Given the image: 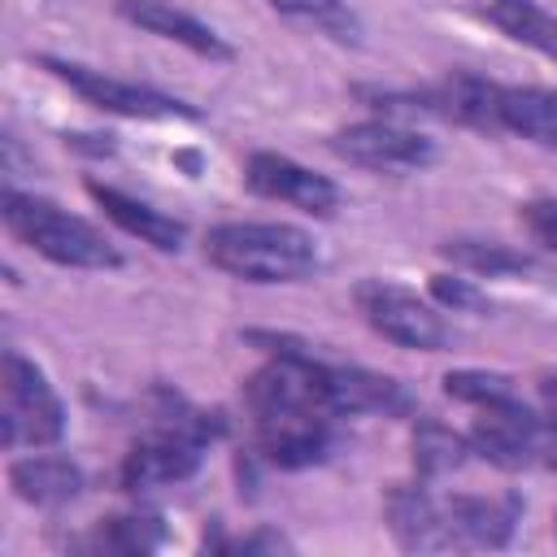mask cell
I'll return each instance as SVG.
<instances>
[{
    "instance_id": "cell-13",
    "label": "cell",
    "mask_w": 557,
    "mask_h": 557,
    "mask_svg": "<svg viewBox=\"0 0 557 557\" xmlns=\"http://www.w3.org/2000/svg\"><path fill=\"white\" fill-rule=\"evenodd\" d=\"M444 513H448L457 548H500V544H509V535L518 527L522 500L513 492H505V496H466L461 492V496L444 500Z\"/></svg>"
},
{
    "instance_id": "cell-24",
    "label": "cell",
    "mask_w": 557,
    "mask_h": 557,
    "mask_svg": "<svg viewBox=\"0 0 557 557\" xmlns=\"http://www.w3.org/2000/svg\"><path fill=\"white\" fill-rule=\"evenodd\" d=\"M444 392L461 405H496V400H509L513 396V379L509 374H496V370H453L444 374Z\"/></svg>"
},
{
    "instance_id": "cell-30",
    "label": "cell",
    "mask_w": 557,
    "mask_h": 557,
    "mask_svg": "<svg viewBox=\"0 0 557 557\" xmlns=\"http://www.w3.org/2000/svg\"><path fill=\"white\" fill-rule=\"evenodd\" d=\"M553 531H557V518H553Z\"/></svg>"
},
{
    "instance_id": "cell-20",
    "label": "cell",
    "mask_w": 557,
    "mask_h": 557,
    "mask_svg": "<svg viewBox=\"0 0 557 557\" xmlns=\"http://www.w3.org/2000/svg\"><path fill=\"white\" fill-rule=\"evenodd\" d=\"M409 448H413V470H418L422 479H440V474L466 466V457L474 453V448H470V435L444 426V422L431 418V413H418V418H413V440H409Z\"/></svg>"
},
{
    "instance_id": "cell-23",
    "label": "cell",
    "mask_w": 557,
    "mask_h": 557,
    "mask_svg": "<svg viewBox=\"0 0 557 557\" xmlns=\"http://www.w3.org/2000/svg\"><path fill=\"white\" fill-rule=\"evenodd\" d=\"M165 540L161 522L157 518H139V513H126V518H104L87 540L83 548H96V553H148Z\"/></svg>"
},
{
    "instance_id": "cell-19",
    "label": "cell",
    "mask_w": 557,
    "mask_h": 557,
    "mask_svg": "<svg viewBox=\"0 0 557 557\" xmlns=\"http://www.w3.org/2000/svg\"><path fill=\"white\" fill-rule=\"evenodd\" d=\"M483 17L513 44H527L557 61V17L535 0H483Z\"/></svg>"
},
{
    "instance_id": "cell-29",
    "label": "cell",
    "mask_w": 557,
    "mask_h": 557,
    "mask_svg": "<svg viewBox=\"0 0 557 557\" xmlns=\"http://www.w3.org/2000/svg\"><path fill=\"white\" fill-rule=\"evenodd\" d=\"M540 396H544V409H548V413H553V418H557V374H553V379H544V383H540Z\"/></svg>"
},
{
    "instance_id": "cell-27",
    "label": "cell",
    "mask_w": 557,
    "mask_h": 557,
    "mask_svg": "<svg viewBox=\"0 0 557 557\" xmlns=\"http://www.w3.org/2000/svg\"><path fill=\"white\" fill-rule=\"evenodd\" d=\"M231 548H239V553H283V548H292L278 531H257V535H248V540H235Z\"/></svg>"
},
{
    "instance_id": "cell-4",
    "label": "cell",
    "mask_w": 557,
    "mask_h": 557,
    "mask_svg": "<svg viewBox=\"0 0 557 557\" xmlns=\"http://www.w3.org/2000/svg\"><path fill=\"white\" fill-rule=\"evenodd\" d=\"M0 213H4V226L30 252L57 265H70V270H117L122 265V252L87 218L65 213L52 200H35V196H22L17 187H4Z\"/></svg>"
},
{
    "instance_id": "cell-1",
    "label": "cell",
    "mask_w": 557,
    "mask_h": 557,
    "mask_svg": "<svg viewBox=\"0 0 557 557\" xmlns=\"http://www.w3.org/2000/svg\"><path fill=\"white\" fill-rule=\"evenodd\" d=\"M248 344L270 361L244 379V405L252 413L257 448L270 466L305 470L331 453V422L339 418L326 387V361L309 344L274 331H248Z\"/></svg>"
},
{
    "instance_id": "cell-15",
    "label": "cell",
    "mask_w": 557,
    "mask_h": 557,
    "mask_svg": "<svg viewBox=\"0 0 557 557\" xmlns=\"http://www.w3.org/2000/svg\"><path fill=\"white\" fill-rule=\"evenodd\" d=\"M87 196L104 209L109 222H117V226H122L126 235H135L139 244H152V248H161V252H178L183 239H187V226H183V222H174L170 213H161V209H152V205H144V200H135V196L109 187V183L87 178Z\"/></svg>"
},
{
    "instance_id": "cell-9",
    "label": "cell",
    "mask_w": 557,
    "mask_h": 557,
    "mask_svg": "<svg viewBox=\"0 0 557 557\" xmlns=\"http://www.w3.org/2000/svg\"><path fill=\"white\" fill-rule=\"evenodd\" d=\"M540 435H544V418H535L518 396H509L479 409L470 426V448L500 470H522L540 461Z\"/></svg>"
},
{
    "instance_id": "cell-21",
    "label": "cell",
    "mask_w": 557,
    "mask_h": 557,
    "mask_svg": "<svg viewBox=\"0 0 557 557\" xmlns=\"http://www.w3.org/2000/svg\"><path fill=\"white\" fill-rule=\"evenodd\" d=\"M440 252L470 270V274H483V278H509V274H531L535 261L527 252H513L509 244H496V239H448L440 244Z\"/></svg>"
},
{
    "instance_id": "cell-12",
    "label": "cell",
    "mask_w": 557,
    "mask_h": 557,
    "mask_svg": "<svg viewBox=\"0 0 557 557\" xmlns=\"http://www.w3.org/2000/svg\"><path fill=\"white\" fill-rule=\"evenodd\" d=\"M413 100H418V113H435V117L479 126V131H505L500 126V87L470 70H453L435 87L413 91Z\"/></svg>"
},
{
    "instance_id": "cell-8",
    "label": "cell",
    "mask_w": 557,
    "mask_h": 557,
    "mask_svg": "<svg viewBox=\"0 0 557 557\" xmlns=\"http://www.w3.org/2000/svg\"><path fill=\"white\" fill-rule=\"evenodd\" d=\"M335 157L361 165V170H379V174H418L435 161V144L400 122H357L331 135Z\"/></svg>"
},
{
    "instance_id": "cell-22",
    "label": "cell",
    "mask_w": 557,
    "mask_h": 557,
    "mask_svg": "<svg viewBox=\"0 0 557 557\" xmlns=\"http://www.w3.org/2000/svg\"><path fill=\"white\" fill-rule=\"evenodd\" d=\"M265 4L292 22H305L331 39H339V44L361 39V17L348 9V0H265Z\"/></svg>"
},
{
    "instance_id": "cell-16",
    "label": "cell",
    "mask_w": 557,
    "mask_h": 557,
    "mask_svg": "<svg viewBox=\"0 0 557 557\" xmlns=\"http://www.w3.org/2000/svg\"><path fill=\"white\" fill-rule=\"evenodd\" d=\"M326 387L335 413H409V392L374 370L361 366H326Z\"/></svg>"
},
{
    "instance_id": "cell-28",
    "label": "cell",
    "mask_w": 557,
    "mask_h": 557,
    "mask_svg": "<svg viewBox=\"0 0 557 557\" xmlns=\"http://www.w3.org/2000/svg\"><path fill=\"white\" fill-rule=\"evenodd\" d=\"M540 466L557 470V418H544V435H540Z\"/></svg>"
},
{
    "instance_id": "cell-6",
    "label": "cell",
    "mask_w": 557,
    "mask_h": 557,
    "mask_svg": "<svg viewBox=\"0 0 557 557\" xmlns=\"http://www.w3.org/2000/svg\"><path fill=\"white\" fill-rule=\"evenodd\" d=\"M361 318L383 335L392 339L396 348H413V352H440L448 344V326L444 318L409 287L392 283V278H366L357 283L352 292Z\"/></svg>"
},
{
    "instance_id": "cell-10",
    "label": "cell",
    "mask_w": 557,
    "mask_h": 557,
    "mask_svg": "<svg viewBox=\"0 0 557 557\" xmlns=\"http://www.w3.org/2000/svg\"><path fill=\"white\" fill-rule=\"evenodd\" d=\"M244 183H248V191H257L265 200L296 205L300 213H313V218H331L339 205V191L326 174H313L283 152H252L244 165Z\"/></svg>"
},
{
    "instance_id": "cell-14",
    "label": "cell",
    "mask_w": 557,
    "mask_h": 557,
    "mask_svg": "<svg viewBox=\"0 0 557 557\" xmlns=\"http://www.w3.org/2000/svg\"><path fill=\"white\" fill-rule=\"evenodd\" d=\"M117 13L131 26H144L148 35H161V39H174V44L191 48L196 57H209V61H231L235 57V48L213 26H205L187 9H174L170 0H117Z\"/></svg>"
},
{
    "instance_id": "cell-11",
    "label": "cell",
    "mask_w": 557,
    "mask_h": 557,
    "mask_svg": "<svg viewBox=\"0 0 557 557\" xmlns=\"http://www.w3.org/2000/svg\"><path fill=\"white\" fill-rule=\"evenodd\" d=\"M383 513H387V531L396 535V544L405 553H444L457 548L444 500H435L422 483H392L383 496Z\"/></svg>"
},
{
    "instance_id": "cell-3",
    "label": "cell",
    "mask_w": 557,
    "mask_h": 557,
    "mask_svg": "<svg viewBox=\"0 0 557 557\" xmlns=\"http://www.w3.org/2000/svg\"><path fill=\"white\" fill-rule=\"evenodd\" d=\"M218 435H222V413H200V409L170 400L157 413V426L131 444L117 479L126 492H152L165 483H183L196 474L205 444Z\"/></svg>"
},
{
    "instance_id": "cell-18",
    "label": "cell",
    "mask_w": 557,
    "mask_h": 557,
    "mask_svg": "<svg viewBox=\"0 0 557 557\" xmlns=\"http://www.w3.org/2000/svg\"><path fill=\"white\" fill-rule=\"evenodd\" d=\"M500 126L557 152V91L544 87H500Z\"/></svg>"
},
{
    "instance_id": "cell-26",
    "label": "cell",
    "mask_w": 557,
    "mask_h": 557,
    "mask_svg": "<svg viewBox=\"0 0 557 557\" xmlns=\"http://www.w3.org/2000/svg\"><path fill=\"white\" fill-rule=\"evenodd\" d=\"M431 296L448 309H483V296L466 278H453V274H431Z\"/></svg>"
},
{
    "instance_id": "cell-17",
    "label": "cell",
    "mask_w": 557,
    "mask_h": 557,
    "mask_svg": "<svg viewBox=\"0 0 557 557\" xmlns=\"http://www.w3.org/2000/svg\"><path fill=\"white\" fill-rule=\"evenodd\" d=\"M9 487L26 505H65L83 492V470L70 457H22L9 466Z\"/></svg>"
},
{
    "instance_id": "cell-5",
    "label": "cell",
    "mask_w": 557,
    "mask_h": 557,
    "mask_svg": "<svg viewBox=\"0 0 557 557\" xmlns=\"http://www.w3.org/2000/svg\"><path fill=\"white\" fill-rule=\"evenodd\" d=\"M0 444L17 448V444H57L65 435V409L52 392V383L44 379V370L35 361H26L22 352H4L0 361Z\"/></svg>"
},
{
    "instance_id": "cell-2",
    "label": "cell",
    "mask_w": 557,
    "mask_h": 557,
    "mask_svg": "<svg viewBox=\"0 0 557 557\" xmlns=\"http://www.w3.org/2000/svg\"><path fill=\"white\" fill-rule=\"evenodd\" d=\"M205 257L244 283H300L318 270V244L287 222H222L205 235Z\"/></svg>"
},
{
    "instance_id": "cell-7",
    "label": "cell",
    "mask_w": 557,
    "mask_h": 557,
    "mask_svg": "<svg viewBox=\"0 0 557 557\" xmlns=\"http://www.w3.org/2000/svg\"><path fill=\"white\" fill-rule=\"evenodd\" d=\"M39 65L48 74H57L70 91H78L91 109H104V113H122V117H200L191 104H183L178 96H165L157 87H144V83H126V78H113L104 70H91V65H78V61H61V57H39Z\"/></svg>"
},
{
    "instance_id": "cell-25",
    "label": "cell",
    "mask_w": 557,
    "mask_h": 557,
    "mask_svg": "<svg viewBox=\"0 0 557 557\" xmlns=\"http://www.w3.org/2000/svg\"><path fill=\"white\" fill-rule=\"evenodd\" d=\"M518 218H522V226L531 231L535 244L557 252V200H531V205L518 209Z\"/></svg>"
}]
</instances>
